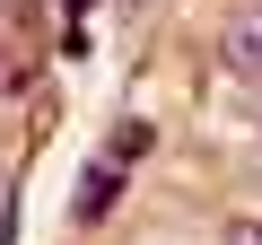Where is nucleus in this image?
Segmentation results:
<instances>
[{"label":"nucleus","instance_id":"2","mask_svg":"<svg viewBox=\"0 0 262 245\" xmlns=\"http://www.w3.org/2000/svg\"><path fill=\"white\" fill-rule=\"evenodd\" d=\"M227 245H262V228H236V236H227Z\"/></svg>","mask_w":262,"mask_h":245},{"label":"nucleus","instance_id":"3","mask_svg":"<svg viewBox=\"0 0 262 245\" xmlns=\"http://www.w3.org/2000/svg\"><path fill=\"white\" fill-rule=\"evenodd\" d=\"M0 53H9V44H0ZM0 88H9V62H0Z\"/></svg>","mask_w":262,"mask_h":245},{"label":"nucleus","instance_id":"1","mask_svg":"<svg viewBox=\"0 0 262 245\" xmlns=\"http://www.w3.org/2000/svg\"><path fill=\"white\" fill-rule=\"evenodd\" d=\"M219 62H227L236 79H262V0H245V9L227 18V35H219Z\"/></svg>","mask_w":262,"mask_h":245}]
</instances>
